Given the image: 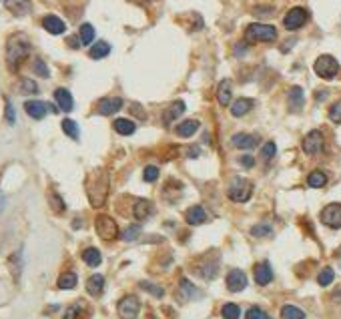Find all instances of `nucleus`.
Instances as JSON below:
<instances>
[{"mask_svg": "<svg viewBox=\"0 0 341 319\" xmlns=\"http://www.w3.org/2000/svg\"><path fill=\"white\" fill-rule=\"evenodd\" d=\"M85 189H87L91 205L94 209H101V207L107 203V197H109V191H111V177H109V173L105 169H94L92 173L87 175Z\"/></svg>", "mask_w": 341, "mask_h": 319, "instance_id": "1", "label": "nucleus"}, {"mask_svg": "<svg viewBox=\"0 0 341 319\" xmlns=\"http://www.w3.org/2000/svg\"><path fill=\"white\" fill-rule=\"evenodd\" d=\"M30 50H32V45L26 38V34H23V32L12 34L6 41V65H8V69L12 72L21 69V65L28 58Z\"/></svg>", "mask_w": 341, "mask_h": 319, "instance_id": "2", "label": "nucleus"}, {"mask_svg": "<svg viewBox=\"0 0 341 319\" xmlns=\"http://www.w3.org/2000/svg\"><path fill=\"white\" fill-rule=\"evenodd\" d=\"M277 38V28L271 24L253 23L245 28V41L247 43H273Z\"/></svg>", "mask_w": 341, "mask_h": 319, "instance_id": "3", "label": "nucleus"}, {"mask_svg": "<svg viewBox=\"0 0 341 319\" xmlns=\"http://www.w3.org/2000/svg\"><path fill=\"white\" fill-rule=\"evenodd\" d=\"M227 195L231 201L235 203H245L249 201L251 195H253V183L245 177H233L229 181V189H227Z\"/></svg>", "mask_w": 341, "mask_h": 319, "instance_id": "4", "label": "nucleus"}, {"mask_svg": "<svg viewBox=\"0 0 341 319\" xmlns=\"http://www.w3.org/2000/svg\"><path fill=\"white\" fill-rule=\"evenodd\" d=\"M313 70H315L317 76L325 78V81H331L339 72V63L331 54H321L317 61H315V65H313Z\"/></svg>", "mask_w": 341, "mask_h": 319, "instance_id": "5", "label": "nucleus"}, {"mask_svg": "<svg viewBox=\"0 0 341 319\" xmlns=\"http://www.w3.org/2000/svg\"><path fill=\"white\" fill-rule=\"evenodd\" d=\"M94 229L103 241H114L118 237V225L109 215H98L94 221Z\"/></svg>", "mask_w": 341, "mask_h": 319, "instance_id": "6", "label": "nucleus"}, {"mask_svg": "<svg viewBox=\"0 0 341 319\" xmlns=\"http://www.w3.org/2000/svg\"><path fill=\"white\" fill-rule=\"evenodd\" d=\"M323 147H325V138H323V133L321 131H309L303 141H301V149H303V153H307V155H319L321 151H323Z\"/></svg>", "mask_w": 341, "mask_h": 319, "instance_id": "7", "label": "nucleus"}, {"mask_svg": "<svg viewBox=\"0 0 341 319\" xmlns=\"http://www.w3.org/2000/svg\"><path fill=\"white\" fill-rule=\"evenodd\" d=\"M116 311H118L121 319H136L138 311H141V301L135 295H125L118 301Z\"/></svg>", "mask_w": 341, "mask_h": 319, "instance_id": "8", "label": "nucleus"}, {"mask_svg": "<svg viewBox=\"0 0 341 319\" xmlns=\"http://www.w3.org/2000/svg\"><path fill=\"white\" fill-rule=\"evenodd\" d=\"M321 223L329 229H341V203H329L321 211Z\"/></svg>", "mask_w": 341, "mask_h": 319, "instance_id": "9", "label": "nucleus"}, {"mask_svg": "<svg viewBox=\"0 0 341 319\" xmlns=\"http://www.w3.org/2000/svg\"><path fill=\"white\" fill-rule=\"evenodd\" d=\"M24 111H26V114H28L30 118H34V121L45 118L50 111H52V113H58L56 107H50L45 101H26V103H24Z\"/></svg>", "mask_w": 341, "mask_h": 319, "instance_id": "10", "label": "nucleus"}, {"mask_svg": "<svg viewBox=\"0 0 341 319\" xmlns=\"http://www.w3.org/2000/svg\"><path fill=\"white\" fill-rule=\"evenodd\" d=\"M307 18H309V12H307L303 6H295V8H291V10L285 14L283 26H285L287 30H297V28H301L303 24L307 23Z\"/></svg>", "mask_w": 341, "mask_h": 319, "instance_id": "11", "label": "nucleus"}, {"mask_svg": "<svg viewBox=\"0 0 341 319\" xmlns=\"http://www.w3.org/2000/svg\"><path fill=\"white\" fill-rule=\"evenodd\" d=\"M121 109H123V98H118V96H105L96 105L98 114H105V116H111V114L118 113Z\"/></svg>", "mask_w": 341, "mask_h": 319, "instance_id": "12", "label": "nucleus"}, {"mask_svg": "<svg viewBox=\"0 0 341 319\" xmlns=\"http://www.w3.org/2000/svg\"><path fill=\"white\" fill-rule=\"evenodd\" d=\"M247 287V275L241 269H231L227 273V289L231 293H239Z\"/></svg>", "mask_w": 341, "mask_h": 319, "instance_id": "13", "label": "nucleus"}, {"mask_svg": "<svg viewBox=\"0 0 341 319\" xmlns=\"http://www.w3.org/2000/svg\"><path fill=\"white\" fill-rule=\"evenodd\" d=\"M217 271H219V261H215V259H201L199 263H197V267H195V273L201 275L203 279H213L215 275H217Z\"/></svg>", "mask_w": 341, "mask_h": 319, "instance_id": "14", "label": "nucleus"}, {"mask_svg": "<svg viewBox=\"0 0 341 319\" xmlns=\"http://www.w3.org/2000/svg\"><path fill=\"white\" fill-rule=\"evenodd\" d=\"M4 8L14 16H26L32 10L30 0H4Z\"/></svg>", "mask_w": 341, "mask_h": 319, "instance_id": "15", "label": "nucleus"}, {"mask_svg": "<svg viewBox=\"0 0 341 319\" xmlns=\"http://www.w3.org/2000/svg\"><path fill=\"white\" fill-rule=\"evenodd\" d=\"M253 277H255L257 285H269V283L273 281L271 265H269L267 261H263V263H257V265L253 267Z\"/></svg>", "mask_w": 341, "mask_h": 319, "instance_id": "16", "label": "nucleus"}, {"mask_svg": "<svg viewBox=\"0 0 341 319\" xmlns=\"http://www.w3.org/2000/svg\"><path fill=\"white\" fill-rule=\"evenodd\" d=\"M43 28H45L46 32L58 36V34H63L67 30V24H65L63 18H58L56 14H46L45 18H43Z\"/></svg>", "mask_w": 341, "mask_h": 319, "instance_id": "17", "label": "nucleus"}, {"mask_svg": "<svg viewBox=\"0 0 341 319\" xmlns=\"http://www.w3.org/2000/svg\"><path fill=\"white\" fill-rule=\"evenodd\" d=\"M207 219H209V215L201 205H193L185 211V221L189 225H203Z\"/></svg>", "mask_w": 341, "mask_h": 319, "instance_id": "18", "label": "nucleus"}, {"mask_svg": "<svg viewBox=\"0 0 341 319\" xmlns=\"http://www.w3.org/2000/svg\"><path fill=\"white\" fill-rule=\"evenodd\" d=\"M287 105L291 113H299L305 105V96H303V89L301 87H291L287 92Z\"/></svg>", "mask_w": 341, "mask_h": 319, "instance_id": "19", "label": "nucleus"}, {"mask_svg": "<svg viewBox=\"0 0 341 319\" xmlns=\"http://www.w3.org/2000/svg\"><path fill=\"white\" fill-rule=\"evenodd\" d=\"M54 101H56L58 109L65 111V113H70L74 109V98H72L70 91H67V89H56L54 91Z\"/></svg>", "mask_w": 341, "mask_h": 319, "instance_id": "20", "label": "nucleus"}, {"mask_svg": "<svg viewBox=\"0 0 341 319\" xmlns=\"http://www.w3.org/2000/svg\"><path fill=\"white\" fill-rule=\"evenodd\" d=\"M231 94H233V85L229 78H223L217 87V101L221 107H229L231 105Z\"/></svg>", "mask_w": 341, "mask_h": 319, "instance_id": "21", "label": "nucleus"}, {"mask_svg": "<svg viewBox=\"0 0 341 319\" xmlns=\"http://www.w3.org/2000/svg\"><path fill=\"white\" fill-rule=\"evenodd\" d=\"M87 291H89V295L92 297L103 295V291H105V277L98 273L91 275L89 281H87Z\"/></svg>", "mask_w": 341, "mask_h": 319, "instance_id": "22", "label": "nucleus"}, {"mask_svg": "<svg viewBox=\"0 0 341 319\" xmlns=\"http://www.w3.org/2000/svg\"><path fill=\"white\" fill-rule=\"evenodd\" d=\"M179 291H181V295H179L181 301H189V299L201 297V291H199L189 279H181V281H179Z\"/></svg>", "mask_w": 341, "mask_h": 319, "instance_id": "23", "label": "nucleus"}, {"mask_svg": "<svg viewBox=\"0 0 341 319\" xmlns=\"http://www.w3.org/2000/svg\"><path fill=\"white\" fill-rule=\"evenodd\" d=\"M183 113H185V103H183V101H175L173 105H169V109L163 114V123H165V125H171V123L177 121Z\"/></svg>", "mask_w": 341, "mask_h": 319, "instance_id": "24", "label": "nucleus"}, {"mask_svg": "<svg viewBox=\"0 0 341 319\" xmlns=\"http://www.w3.org/2000/svg\"><path fill=\"white\" fill-rule=\"evenodd\" d=\"M231 143H233V147L247 151V149H253L257 145V138L253 137V135H247V133H237V135H233Z\"/></svg>", "mask_w": 341, "mask_h": 319, "instance_id": "25", "label": "nucleus"}, {"mask_svg": "<svg viewBox=\"0 0 341 319\" xmlns=\"http://www.w3.org/2000/svg\"><path fill=\"white\" fill-rule=\"evenodd\" d=\"M151 213H153V205H151V201H147V199H136L135 207H133V215H135V219H138V221H145Z\"/></svg>", "mask_w": 341, "mask_h": 319, "instance_id": "26", "label": "nucleus"}, {"mask_svg": "<svg viewBox=\"0 0 341 319\" xmlns=\"http://www.w3.org/2000/svg\"><path fill=\"white\" fill-rule=\"evenodd\" d=\"M177 131V135L183 138H189L193 137L197 131H199V121H195V118H189V121H183L181 125L175 129Z\"/></svg>", "mask_w": 341, "mask_h": 319, "instance_id": "27", "label": "nucleus"}, {"mask_svg": "<svg viewBox=\"0 0 341 319\" xmlns=\"http://www.w3.org/2000/svg\"><path fill=\"white\" fill-rule=\"evenodd\" d=\"M114 131L118 133V135H123V137H129V135H133L136 131V125L131 121V118H116L113 123Z\"/></svg>", "mask_w": 341, "mask_h": 319, "instance_id": "28", "label": "nucleus"}, {"mask_svg": "<svg viewBox=\"0 0 341 319\" xmlns=\"http://www.w3.org/2000/svg\"><path fill=\"white\" fill-rule=\"evenodd\" d=\"M83 261L89 267H98L101 261H103V255H101V251L96 249V247H87V249L83 251Z\"/></svg>", "mask_w": 341, "mask_h": 319, "instance_id": "29", "label": "nucleus"}, {"mask_svg": "<svg viewBox=\"0 0 341 319\" xmlns=\"http://www.w3.org/2000/svg\"><path fill=\"white\" fill-rule=\"evenodd\" d=\"M8 263H10L12 277L18 281V279H21V273H23V249H18L16 253H12L10 259H8Z\"/></svg>", "mask_w": 341, "mask_h": 319, "instance_id": "30", "label": "nucleus"}, {"mask_svg": "<svg viewBox=\"0 0 341 319\" xmlns=\"http://www.w3.org/2000/svg\"><path fill=\"white\" fill-rule=\"evenodd\" d=\"M253 109V101L251 98H239V101H235L233 105H231V114L233 116H243V114H247Z\"/></svg>", "mask_w": 341, "mask_h": 319, "instance_id": "31", "label": "nucleus"}, {"mask_svg": "<svg viewBox=\"0 0 341 319\" xmlns=\"http://www.w3.org/2000/svg\"><path fill=\"white\" fill-rule=\"evenodd\" d=\"M109 52H111V45L109 43H105V41H98V43H94V46H91V58L94 61H101V58H105V56H109Z\"/></svg>", "mask_w": 341, "mask_h": 319, "instance_id": "32", "label": "nucleus"}, {"mask_svg": "<svg viewBox=\"0 0 341 319\" xmlns=\"http://www.w3.org/2000/svg\"><path fill=\"white\" fill-rule=\"evenodd\" d=\"M76 283H78V277L74 271H67V273H63L58 277V281H56V285H58V289H74L76 287Z\"/></svg>", "mask_w": 341, "mask_h": 319, "instance_id": "33", "label": "nucleus"}, {"mask_svg": "<svg viewBox=\"0 0 341 319\" xmlns=\"http://www.w3.org/2000/svg\"><path fill=\"white\" fill-rule=\"evenodd\" d=\"M48 203H50L52 211H54L56 215H61V213L67 211V205H65V201H63V197H61L56 191H48Z\"/></svg>", "mask_w": 341, "mask_h": 319, "instance_id": "34", "label": "nucleus"}, {"mask_svg": "<svg viewBox=\"0 0 341 319\" xmlns=\"http://www.w3.org/2000/svg\"><path fill=\"white\" fill-rule=\"evenodd\" d=\"M61 127H63V131H65V135H67V137H70L72 141H78V137H81V129H78L76 121H72V118H65Z\"/></svg>", "mask_w": 341, "mask_h": 319, "instance_id": "35", "label": "nucleus"}, {"mask_svg": "<svg viewBox=\"0 0 341 319\" xmlns=\"http://www.w3.org/2000/svg\"><path fill=\"white\" fill-rule=\"evenodd\" d=\"M78 38H81V45H85V46L92 45V41H94V26L89 23L83 24L81 30H78Z\"/></svg>", "mask_w": 341, "mask_h": 319, "instance_id": "36", "label": "nucleus"}, {"mask_svg": "<svg viewBox=\"0 0 341 319\" xmlns=\"http://www.w3.org/2000/svg\"><path fill=\"white\" fill-rule=\"evenodd\" d=\"M307 185L313 187V189H321L327 185V175L323 171H311L309 177H307Z\"/></svg>", "mask_w": 341, "mask_h": 319, "instance_id": "37", "label": "nucleus"}, {"mask_svg": "<svg viewBox=\"0 0 341 319\" xmlns=\"http://www.w3.org/2000/svg\"><path fill=\"white\" fill-rule=\"evenodd\" d=\"M281 319H305V311L295 305H283L281 307Z\"/></svg>", "mask_w": 341, "mask_h": 319, "instance_id": "38", "label": "nucleus"}, {"mask_svg": "<svg viewBox=\"0 0 341 319\" xmlns=\"http://www.w3.org/2000/svg\"><path fill=\"white\" fill-rule=\"evenodd\" d=\"M83 313H85V303H72L65 311V317L63 319H83Z\"/></svg>", "mask_w": 341, "mask_h": 319, "instance_id": "39", "label": "nucleus"}, {"mask_svg": "<svg viewBox=\"0 0 341 319\" xmlns=\"http://www.w3.org/2000/svg\"><path fill=\"white\" fill-rule=\"evenodd\" d=\"M221 315H223V319H239L241 309H239L237 303H225L223 309H221Z\"/></svg>", "mask_w": 341, "mask_h": 319, "instance_id": "40", "label": "nucleus"}, {"mask_svg": "<svg viewBox=\"0 0 341 319\" xmlns=\"http://www.w3.org/2000/svg\"><path fill=\"white\" fill-rule=\"evenodd\" d=\"M333 279H335V273H333V269L331 267H325V269H321L317 275V283L321 287H327V285H331L333 283Z\"/></svg>", "mask_w": 341, "mask_h": 319, "instance_id": "41", "label": "nucleus"}, {"mask_svg": "<svg viewBox=\"0 0 341 319\" xmlns=\"http://www.w3.org/2000/svg\"><path fill=\"white\" fill-rule=\"evenodd\" d=\"M18 91H21V94H36L38 92V85L32 78H23L21 85H18Z\"/></svg>", "mask_w": 341, "mask_h": 319, "instance_id": "42", "label": "nucleus"}, {"mask_svg": "<svg viewBox=\"0 0 341 319\" xmlns=\"http://www.w3.org/2000/svg\"><path fill=\"white\" fill-rule=\"evenodd\" d=\"M138 287H141V289H145V291H149V293H153L155 297L165 295V289H163V287L155 285V283H149V281H141V283H138Z\"/></svg>", "mask_w": 341, "mask_h": 319, "instance_id": "43", "label": "nucleus"}, {"mask_svg": "<svg viewBox=\"0 0 341 319\" xmlns=\"http://www.w3.org/2000/svg\"><path fill=\"white\" fill-rule=\"evenodd\" d=\"M138 235H141V227H138V225H129V227L121 233V239H123V241H135Z\"/></svg>", "mask_w": 341, "mask_h": 319, "instance_id": "44", "label": "nucleus"}, {"mask_svg": "<svg viewBox=\"0 0 341 319\" xmlns=\"http://www.w3.org/2000/svg\"><path fill=\"white\" fill-rule=\"evenodd\" d=\"M32 70H34L38 76H43V78H48V76H50V70H48V67H46V63L43 58H36V61L32 63Z\"/></svg>", "mask_w": 341, "mask_h": 319, "instance_id": "45", "label": "nucleus"}, {"mask_svg": "<svg viewBox=\"0 0 341 319\" xmlns=\"http://www.w3.org/2000/svg\"><path fill=\"white\" fill-rule=\"evenodd\" d=\"M143 179L147 183H155L159 179V169L155 167V165H149V167H145V171H143Z\"/></svg>", "mask_w": 341, "mask_h": 319, "instance_id": "46", "label": "nucleus"}, {"mask_svg": "<svg viewBox=\"0 0 341 319\" xmlns=\"http://www.w3.org/2000/svg\"><path fill=\"white\" fill-rule=\"evenodd\" d=\"M329 121L339 125L341 123V101H335L331 107H329Z\"/></svg>", "mask_w": 341, "mask_h": 319, "instance_id": "47", "label": "nucleus"}, {"mask_svg": "<svg viewBox=\"0 0 341 319\" xmlns=\"http://www.w3.org/2000/svg\"><path fill=\"white\" fill-rule=\"evenodd\" d=\"M275 153H277V147H275V143L269 141V143H265L263 145V149H261V159L263 161H271L275 157Z\"/></svg>", "mask_w": 341, "mask_h": 319, "instance_id": "48", "label": "nucleus"}, {"mask_svg": "<svg viewBox=\"0 0 341 319\" xmlns=\"http://www.w3.org/2000/svg\"><path fill=\"white\" fill-rule=\"evenodd\" d=\"M251 235L253 237H271L273 229L269 225H255V227H251Z\"/></svg>", "mask_w": 341, "mask_h": 319, "instance_id": "49", "label": "nucleus"}, {"mask_svg": "<svg viewBox=\"0 0 341 319\" xmlns=\"http://www.w3.org/2000/svg\"><path fill=\"white\" fill-rule=\"evenodd\" d=\"M4 116H6V123H8V125H14V123H16V113H14V107H12L10 98H6V109H4Z\"/></svg>", "mask_w": 341, "mask_h": 319, "instance_id": "50", "label": "nucleus"}, {"mask_svg": "<svg viewBox=\"0 0 341 319\" xmlns=\"http://www.w3.org/2000/svg\"><path fill=\"white\" fill-rule=\"evenodd\" d=\"M269 315L263 311V309H259V307H251V309H247V315H245V319H267Z\"/></svg>", "mask_w": 341, "mask_h": 319, "instance_id": "51", "label": "nucleus"}, {"mask_svg": "<svg viewBox=\"0 0 341 319\" xmlns=\"http://www.w3.org/2000/svg\"><path fill=\"white\" fill-rule=\"evenodd\" d=\"M239 163H241V165H243V167H253V165H255V159H253V157H251V155H243V157H239Z\"/></svg>", "mask_w": 341, "mask_h": 319, "instance_id": "52", "label": "nucleus"}, {"mask_svg": "<svg viewBox=\"0 0 341 319\" xmlns=\"http://www.w3.org/2000/svg\"><path fill=\"white\" fill-rule=\"evenodd\" d=\"M199 153H201L199 147H191V149H187V155H189V157H199Z\"/></svg>", "mask_w": 341, "mask_h": 319, "instance_id": "53", "label": "nucleus"}, {"mask_svg": "<svg viewBox=\"0 0 341 319\" xmlns=\"http://www.w3.org/2000/svg\"><path fill=\"white\" fill-rule=\"evenodd\" d=\"M78 41H81V38H76V36H72V38H68V45L72 46V48H78Z\"/></svg>", "mask_w": 341, "mask_h": 319, "instance_id": "54", "label": "nucleus"}, {"mask_svg": "<svg viewBox=\"0 0 341 319\" xmlns=\"http://www.w3.org/2000/svg\"><path fill=\"white\" fill-rule=\"evenodd\" d=\"M333 299H335V301H339V303H341V287L337 289V291H335V293H333Z\"/></svg>", "mask_w": 341, "mask_h": 319, "instance_id": "55", "label": "nucleus"}, {"mask_svg": "<svg viewBox=\"0 0 341 319\" xmlns=\"http://www.w3.org/2000/svg\"><path fill=\"white\" fill-rule=\"evenodd\" d=\"M267 319H271V317H267Z\"/></svg>", "mask_w": 341, "mask_h": 319, "instance_id": "56", "label": "nucleus"}]
</instances>
